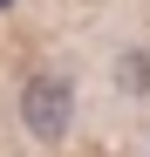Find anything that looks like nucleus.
<instances>
[{"instance_id":"f03ea898","label":"nucleus","mask_w":150,"mask_h":157,"mask_svg":"<svg viewBox=\"0 0 150 157\" xmlns=\"http://www.w3.org/2000/svg\"><path fill=\"white\" fill-rule=\"evenodd\" d=\"M116 89H123V96H150V48L116 55Z\"/></svg>"},{"instance_id":"f257e3e1","label":"nucleus","mask_w":150,"mask_h":157,"mask_svg":"<svg viewBox=\"0 0 150 157\" xmlns=\"http://www.w3.org/2000/svg\"><path fill=\"white\" fill-rule=\"evenodd\" d=\"M21 123L34 144H62L75 123V82L68 75H28L21 82Z\"/></svg>"}]
</instances>
